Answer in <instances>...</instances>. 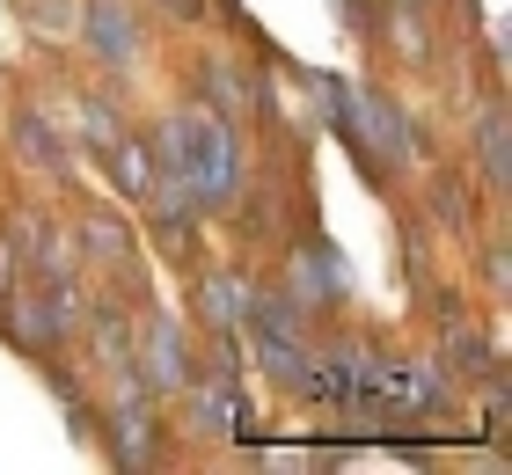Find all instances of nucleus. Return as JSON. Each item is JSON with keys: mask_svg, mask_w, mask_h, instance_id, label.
Wrapping results in <instances>:
<instances>
[{"mask_svg": "<svg viewBox=\"0 0 512 475\" xmlns=\"http://www.w3.org/2000/svg\"><path fill=\"white\" fill-rule=\"evenodd\" d=\"M344 293H352V271H344V256L322 234L286 249V300L300 315H330V307H344Z\"/></svg>", "mask_w": 512, "mask_h": 475, "instance_id": "3", "label": "nucleus"}, {"mask_svg": "<svg viewBox=\"0 0 512 475\" xmlns=\"http://www.w3.org/2000/svg\"><path fill=\"white\" fill-rule=\"evenodd\" d=\"M447 366H461V373H483V366H491V344H483V329L447 322Z\"/></svg>", "mask_w": 512, "mask_h": 475, "instance_id": "13", "label": "nucleus"}, {"mask_svg": "<svg viewBox=\"0 0 512 475\" xmlns=\"http://www.w3.org/2000/svg\"><path fill=\"white\" fill-rule=\"evenodd\" d=\"M337 132L352 139L359 169L381 183V169H395V161H410V110L395 103L388 88H352V103H344Z\"/></svg>", "mask_w": 512, "mask_h": 475, "instance_id": "2", "label": "nucleus"}, {"mask_svg": "<svg viewBox=\"0 0 512 475\" xmlns=\"http://www.w3.org/2000/svg\"><path fill=\"white\" fill-rule=\"evenodd\" d=\"M381 8H388V0H337V15L352 22L359 37H374V30H381Z\"/></svg>", "mask_w": 512, "mask_h": 475, "instance_id": "15", "label": "nucleus"}, {"mask_svg": "<svg viewBox=\"0 0 512 475\" xmlns=\"http://www.w3.org/2000/svg\"><path fill=\"white\" fill-rule=\"evenodd\" d=\"M476 176L505 198V176H512V154H505V103H483V117H476Z\"/></svg>", "mask_w": 512, "mask_h": 475, "instance_id": "11", "label": "nucleus"}, {"mask_svg": "<svg viewBox=\"0 0 512 475\" xmlns=\"http://www.w3.org/2000/svg\"><path fill=\"white\" fill-rule=\"evenodd\" d=\"M191 293H198V322H205V337L213 329H242V315H249V271H198L191 278Z\"/></svg>", "mask_w": 512, "mask_h": 475, "instance_id": "8", "label": "nucleus"}, {"mask_svg": "<svg viewBox=\"0 0 512 475\" xmlns=\"http://www.w3.org/2000/svg\"><path fill=\"white\" fill-rule=\"evenodd\" d=\"M81 44H88V59L96 66H125L139 59V15L125 8V0H88L81 8Z\"/></svg>", "mask_w": 512, "mask_h": 475, "instance_id": "6", "label": "nucleus"}, {"mask_svg": "<svg viewBox=\"0 0 512 475\" xmlns=\"http://www.w3.org/2000/svg\"><path fill=\"white\" fill-rule=\"evenodd\" d=\"M483 278H491V293H505V249L491 242V256H483Z\"/></svg>", "mask_w": 512, "mask_h": 475, "instance_id": "17", "label": "nucleus"}, {"mask_svg": "<svg viewBox=\"0 0 512 475\" xmlns=\"http://www.w3.org/2000/svg\"><path fill=\"white\" fill-rule=\"evenodd\" d=\"M198 110L220 117V125H242L256 110V74H242L227 59H198Z\"/></svg>", "mask_w": 512, "mask_h": 475, "instance_id": "7", "label": "nucleus"}, {"mask_svg": "<svg viewBox=\"0 0 512 475\" xmlns=\"http://www.w3.org/2000/svg\"><path fill=\"white\" fill-rule=\"evenodd\" d=\"M81 242H88V256H125V220L88 212V220H81Z\"/></svg>", "mask_w": 512, "mask_h": 475, "instance_id": "14", "label": "nucleus"}, {"mask_svg": "<svg viewBox=\"0 0 512 475\" xmlns=\"http://www.w3.org/2000/svg\"><path fill=\"white\" fill-rule=\"evenodd\" d=\"M425 212H432V227H447V234H469V176L461 169H439L432 190H425Z\"/></svg>", "mask_w": 512, "mask_h": 475, "instance_id": "12", "label": "nucleus"}, {"mask_svg": "<svg viewBox=\"0 0 512 475\" xmlns=\"http://www.w3.org/2000/svg\"><path fill=\"white\" fill-rule=\"evenodd\" d=\"M132 366H139V380H147V395H183L191 373H198L191 329L169 322V315H147V337H132Z\"/></svg>", "mask_w": 512, "mask_h": 475, "instance_id": "5", "label": "nucleus"}, {"mask_svg": "<svg viewBox=\"0 0 512 475\" xmlns=\"http://www.w3.org/2000/svg\"><path fill=\"white\" fill-rule=\"evenodd\" d=\"M154 169H161V161H154V139H139V132H118V139H110V183H118L125 198H147V190H154Z\"/></svg>", "mask_w": 512, "mask_h": 475, "instance_id": "10", "label": "nucleus"}, {"mask_svg": "<svg viewBox=\"0 0 512 475\" xmlns=\"http://www.w3.org/2000/svg\"><path fill=\"white\" fill-rule=\"evenodd\" d=\"M103 446H110V461H118V468H154L161 461V410H154L147 380H125V395L110 402Z\"/></svg>", "mask_w": 512, "mask_h": 475, "instance_id": "4", "label": "nucleus"}, {"mask_svg": "<svg viewBox=\"0 0 512 475\" xmlns=\"http://www.w3.org/2000/svg\"><path fill=\"white\" fill-rule=\"evenodd\" d=\"M161 15H176V22H205V0H154Z\"/></svg>", "mask_w": 512, "mask_h": 475, "instance_id": "16", "label": "nucleus"}, {"mask_svg": "<svg viewBox=\"0 0 512 475\" xmlns=\"http://www.w3.org/2000/svg\"><path fill=\"white\" fill-rule=\"evenodd\" d=\"M154 147H161V169L191 183V198L205 212H227L242 198V183H249L242 125H220V117H205V110H169V125L154 132Z\"/></svg>", "mask_w": 512, "mask_h": 475, "instance_id": "1", "label": "nucleus"}, {"mask_svg": "<svg viewBox=\"0 0 512 475\" xmlns=\"http://www.w3.org/2000/svg\"><path fill=\"white\" fill-rule=\"evenodd\" d=\"M8 139H15V161H22V169H37V176H59V169H66V139H59V125H52L37 103H15Z\"/></svg>", "mask_w": 512, "mask_h": 475, "instance_id": "9", "label": "nucleus"}]
</instances>
